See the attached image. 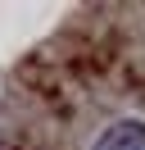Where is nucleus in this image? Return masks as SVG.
Listing matches in <instances>:
<instances>
[{"mask_svg":"<svg viewBox=\"0 0 145 150\" xmlns=\"http://www.w3.org/2000/svg\"><path fill=\"white\" fill-rule=\"evenodd\" d=\"M91 150H145V123H136V118L113 123V127H109Z\"/></svg>","mask_w":145,"mask_h":150,"instance_id":"obj_1","label":"nucleus"}]
</instances>
